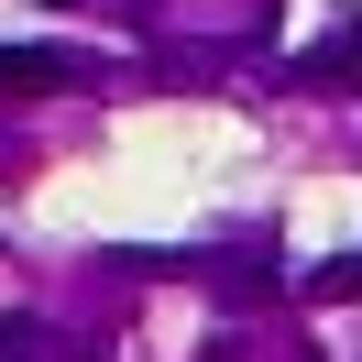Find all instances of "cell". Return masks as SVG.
<instances>
[{"mask_svg":"<svg viewBox=\"0 0 362 362\" xmlns=\"http://www.w3.org/2000/svg\"><path fill=\"white\" fill-rule=\"evenodd\" d=\"M308 296H318V308H362V252H340V264H318V274H308Z\"/></svg>","mask_w":362,"mask_h":362,"instance_id":"4","label":"cell"},{"mask_svg":"<svg viewBox=\"0 0 362 362\" xmlns=\"http://www.w3.org/2000/svg\"><path fill=\"white\" fill-rule=\"evenodd\" d=\"M220 296H230V308H252V296H274L264 252H220Z\"/></svg>","mask_w":362,"mask_h":362,"instance_id":"3","label":"cell"},{"mask_svg":"<svg viewBox=\"0 0 362 362\" xmlns=\"http://www.w3.org/2000/svg\"><path fill=\"white\" fill-rule=\"evenodd\" d=\"M296 88H318V99H340V88H362V11H351V23H329V33H318V45L308 55H296Z\"/></svg>","mask_w":362,"mask_h":362,"instance_id":"1","label":"cell"},{"mask_svg":"<svg viewBox=\"0 0 362 362\" xmlns=\"http://www.w3.org/2000/svg\"><path fill=\"white\" fill-rule=\"evenodd\" d=\"M45 351V318H11V329H0V362H33Z\"/></svg>","mask_w":362,"mask_h":362,"instance_id":"5","label":"cell"},{"mask_svg":"<svg viewBox=\"0 0 362 362\" xmlns=\"http://www.w3.org/2000/svg\"><path fill=\"white\" fill-rule=\"evenodd\" d=\"M77 77V55H55V45H0V99H55Z\"/></svg>","mask_w":362,"mask_h":362,"instance_id":"2","label":"cell"}]
</instances>
